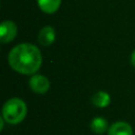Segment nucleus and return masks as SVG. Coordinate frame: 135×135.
Listing matches in <instances>:
<instances>
[{
	"instance_id": "1",
	"label": "nucleus",
	"mask_w": 135,
	"mask_h": 135,
	"mask_svg": "<svg viewBox=\"0 0 135 135\" xmlns=\"http://www.w3.org/2000/svg\"><path fill=\"white\" fill-rule=\"evenodd\" d=\"M8 64L22 75H35L42 64L40 50L32 43H20L14 46L8 54Z\"/></svg>"
},
{
	"instance_id": "11",
	"label": "nucleus",
	"mask_w": 135,
	"mask_h": 135,
	"mask_svg": "<svg viewBox=\"0 0 135 135\" xmlns=\"http://www.w3.org/2000/svg\"><path fill=\"white\" fill-rule=\"evenodd\" d=\"M4 122H5V120H4L3 117L1 116V117H0V130H1V131H2L3 128H4Z\"/></svg>"
},
{
	"instance_id": "10",
	"label": "nucleus",
	"mask_w": 135,
	"mask_h": 135,
	"mask_svg": "<svg viewBox=\"0 0 135 135\" xmlns=\"http://www.w3.org/2000/svg\"><path fill=\"white\" fill-rule=\"evenodd\" d=\"M131 63H132V65L135 68V50L132 52V54H131Z\"/></svg>"
},
{
	"instance_id": "4",
	"label": "nucleus",
	"mask_w": 135,
	"mask_h": 135,
	"mask_svg": "<svg viewBox=\"0 0 135 135\" xmlns=\"http://www.w3.org/2000/svg\"><path fill=\"white\" fill-rule=\"evenodd\" d=\"M17 25L11 20H5L0 24V40L2 43H8L17 35Z\"/></svg>"
},
{
	"instance_id": "7",
	"label": "nucleus",
	"mask_w": 135,
	"mask_h": 135,
	"mask_svg": "<svg viewBox=\"0 0 135 135\" xmlns=\"http://www.w3.org/2000/svg\"><path fill=\"white\" fill-rule=\"evenodd\" d=\"M109 128L110 127H109L107 119L103 117H100V116L93 118L90 122V129L95 134H103V133L108 132Z\"/></svg>"
},
{
	"instance_id": "5",
	"label": "nucleus",
	"mask_w": 135,
	"mask_h": 135,
	"mask_svg": "<svg viewBox=\"0 0 135 135\" xmlns=\"http://www.w3.org/2000/svg\"><path fill=\"white\" fill-rule=\"evenodd\" d=\"M107 133L108 135H133V128L127 121H115L110 126Z\"/></svg>"
},
{
	"instance_id": "6",
	"label": "nucleus",
	"mask_w": 135,
	"mask_h": 135,
	"mask_svg": "<svg viewBox=\"0 0 135 135\" xmlns=\"http://www.w3.org/2000/svg\"><path fill=\"white\" fill-rule=\"evenodd\" d=\"M55 38H56V33H55V30L51 25H46L39 31L38 41L43 46H49L53 44L55 41Z\"/></svg>"
},
{
	"instance_id": "9",
	"label": "nucleus",
	"mask_w": 135,
	"mask_h": 135,
	"mask_svg": "<svg viewBox=\"0 0 135 135\" xmlns=\"http://www.w3.org/2000/svg\"><path fill=\"white\" fill-rule=\"evenodd\" d=\"M38 6L45 14H53L58 11L61 0H37Z\"/></svg>"
},
{
	"instance_id": "2",
	"label": "nucleus",
	"mask_w": 135,
	"mask_h": 135,
	"mask_svg": "<svg viewBox=\"0 0 135 135\" xmlns=\"http://www.w3.org/2000/svg\"><path fill=\"white\" fill-rule=\"evenodd\" d=\"M27 114L26 103L18 97H13L5 101L2 107V117L8 124H18L23 121Z\"/></svg>"
},
{
	"instance_id": "3",
	"label": "nucleus",
	"mask_w": 135,
	"mask_h": 135,
	"mask_svg": "<svg viewBox=\"0 0 135 135\" xmlns=\"http://www.w3.org/2000/svg\"><path fill=\"white\" fill-rule=\"evenodd\" d=\"M31 90L37 94H45L51 86L50 80L43 75H33L28 80Z\"/></svg>"
},
{
	"instance_id": "8",
	"label": "nucleus",
	"mask_w": 135,
	"mask_h": 135,
	"mask_svg": "<svg viewBox=\"0 0 135 135\" xmlns=\"http://www.w3.org/2000/svg\"><path fill=\"white\" fill-rule=\"evenodd\" d=\"M91 101L97 108H107L111 102V96L105 91H98L92 96Z\"/></svg>"
}]
</instances>
